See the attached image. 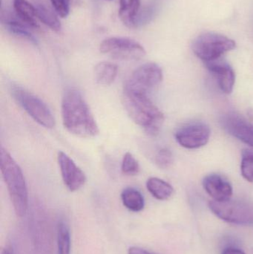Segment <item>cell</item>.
Listing matches in <instances>:
<instances>
[{
  "label": "cell",
  "instance_id": "1",
  "mask_svg": "<svg viewBox=\"0 0 253 254\" xmlns=\"http://www.w3.org/2000/svg\"><path fill=\"white\" fill-rule=\"evenodd\" d=\"M62 124L71 134L92 138L99 134L96 120L80 92L70 89L65 92L61 104Z\"/></svg>",
  "mask_w": 253,
  "mask_h": 254
},
{
  "label": "cell",
  "instance_id": "2",
  "mask_svg": "<svg viewBox=\"0 0 253 254\" xmlns=\"http://www.w3.org/2000/svg\"><path fill=\"white\" fill-rule=\"evenodd\" d=\"M122 101L126 113L150 135H157L163 126L164 116L148 97V94L123 89Z\"/></svg>",
  "mask_w": 253,
  "mask_h": 254
},
{
  "label": "cell",
  "instance_id": "3",
  "mask_svg": "<svg viewBox=\"0 0 253 254\" xmlns=\"http://www.w3.org/2000/svg\"><path fill=\"white\" fill-rule=\"evenodd\" d=\"M0 165L15 213L19 217H23L28 208L26 182L20 167L3 146L0 149Z\"/></svg>",
  "mask_w": 253,
  "mask_h": 254
},
{
  "label": "cell",
  "instance_id": "4",
  "mask_svg": "<svg viewBox=\"0 0 253 254\" xmlns=\"http://www.w3.org/2000/svg\"><path fill=\"white\" fill-rule=\"evenodd\" d=\"M236 47V42L226 36L216 33H206L199 36L193 41L192 48L195 55L206 64L217 61Z\"/></svg>",
  "mask_w": 253,
  "mask_h": 254
},
{
  "label": "cell",
  "instance_id": "5",
  "mask_svg": "<svg viewBox=\"0 0 253 254\" xmlns=\"http://www.w3.org/2000/svg\"><path fill=\"white\" fill-rule=\"evenodd\" d=\"M11 93L19 105L37 124L47 128L55 127L53 115L43 100L20 86H12Z\"/></svg>",
  "mask_w": 253,
  "mask_h": 254
},
{
  "label": "cell",
  "instance_id": "6",
  "mask_svg": "<svg viewBox=\"0 0 253 254\" xmlns=\"http://www.w3.org/2000/svg\"><path fill=\"white\" fill-rule=\"evenodd\" d=\"M209 207L217 217L228 223L239 225H253V204L240 199L209 201Z\"/></svg>",
  "mask_w": 253,
  "mask_h": 254
},
{
  "label": "cell",
  "instance_id": "7",
  "mask_svg": "<svg viewBox=\"0 0 253 254\" xmlns=\"http://www.w3.org/2000/svg\"><path fill=\"white\" fill-rule=\"evenodd\" d=\"M100 51L114 60L139 61L145 57L146 50L139 43L126 37H109L100 45Z\"/></svg>",
  "mask_w": 253,
  "mask_h": 254
},
{
  "label": "cell",
  "instance_id": "8",
  "mask_svg": "<svg viewBox=\"0 0 253 254\" xmlns=\"http://www.w3.org/2000/svg\"><path fill=\"white\" fill-rule=\"evenodd\" d=\"M163 78L161 68L154 63H147L135 70L124 89L148 94L161 83Z\"/></svg>",
  "mask_w": 253,
  "mask_h": 254
},
{
  "label": "cell",
  "instance_id": "9",
  "mask_svg": "<svg viewBox=\"0 0 253 254\" xmlns=\"http://www.w3.org/2000/svg\"><path fill=\"white\" fill-rule=\"evenodd\" d=\"M209 127L202 122H194L184 125L177 130L175 139L183 147L199 149L205 146L210 137Z\"/></svg>",
  "mask_w": 253,
  "mask_h": 254
},
{
  "label": "cell",
  "instance_id": "10",
  "mask_svg": "<svg viewBox=\"0 0 253 254\" xmlns=\"http://www.w3.org/2000/svg\"><path fill=\"white\" fill-rule=\"evenodd\" d=\"M221 127L229 134L253 147V124L236 113H227L221 116Z\"/></svg>",
  "mask_w": 253,
  "mask_h": 254
},
{
  "label": "cell",
  "instance_id": "11",
  "mask_svg": "<svg viewBox=\"0 0 253 254\" xmlns=\"http://www.w3.org/2000/svg\"><path fill=\"white\" fill-rule=\"evenodd\" d=\"M57 161L62 181L68 190L75 192L84 186L86 174L66 153L58 152Z\"/></svg>",
  "mask_w": 253,
  "mask_h": 254
},
{
  "label": "cell",
  "instance_id": "12",
  "mask_svg": "<svg viewBox=\"0 0 253 254\" xmlns=\"http://www.w3.org/2000/svg\"><path fill=\"white\" fill-rule=\"evenodd\" d=\"M206 68L217 80L218 86L225 94L231 93L236 82V74L234 70L225 62L217 61L206 63Z\"/></svg>",
  "mask_w": 253,
  "mask_h": 254
},
{
  "label": "cell",
  "instance_id": "13",
  "mask_svg": "<svg viewBox=\"0 0 253 254\" xmlns=\"http://www.w3.org/2000/svg\"><path fill=\"white\" fill-rule=\"evenodd\" d=\"M203 186L206 192L215 201H227L233 195V187L221 175H208L203 179Z\"/></svg>",
  "mask_w": 253,
  "mask_h": 254
},
{
  "label": "cell",
  "instance_id": "14",
  "mask_svg": "<svg viewBox=\"0 0 253 254\" xmlns=\"http://www.w3.org/2000/svg\"><path fill=\"white\" fill-rule=\"evenodd\" d=\"M140 7L141 0H120L119 16L126 26L129 28L136 26Z\"/></svg>",
  "mask_w": 253,
  "mask_h": 254
},
{
  "label": "cell",
  "instance_id": "15",
  "mask_svg": "<svg viewBox=\"0 0 253 254\" xmlns=\"http://www.w3.org/2000/svg\"><path fill=\"white\" fill-rule=\"evenodd\" d=\"M13 8L20 21L30 28H38L36 7L27 0H13Z\"/></svg>",
  "mask_w": 253,
  "mask_h": 254
},
{
  "label": "cell",
  "instance_id": "16",
  "mask_svg": "<svg viewBox=\"0 0 253 254\" xmlns=\"http://www.w3.org/2000/svg\"><path fill=\"white\" fill-rule=\"evenodd\" d=\"M147 188L154 198L160 201L169 199L174 193L172 185L158 178L149 179L147 182Z\"/></svg>",
  "mask_w": 253,
  "mask_h": 254
},
{
  "label": "cell",
  "instance_id": "17",
  "mask_svg": "<svg viewBox=\"0 0 253 254\" xmlns=\"http://www.w3.org/2000/svg\"><path fill=\"white\" fill-rule=\"evenodd\" d=\"M118 74V66L110 62H101L95 67V75L97 82L104 86L114 83Z\"/></svg>",
  "mask_w": 253,
  "mask_h": 254
},
{
  "label": "cell",
  "instance_id": "18",
  "mask_svg": "<svg viewBox=\"0 0 253 254\" xmlns=\"http://www.w3.org/2000/svg\"><path fill=\"white\" fill-rule=\"evenodd\" d=\"M123 205L132 212L142 211L145 207V201L141 192L133 188H127L121 192Z\"/></svg>",
  "mask_w": 253,
  "mask_h": 254
},
{
  "label": "cell",
  "instance_id": "19",
  "mask_svg": "<svg viewBox=\"0 0 253 254\" xmlns=\"http://www.w3.org/2000/svg\"><path fill=\"white\" fill-rule=\"evenodd\" d=\"M36 10H37V18L43 24L56 32L60 31L62 28L60 21L58 19L56 13L50 7L43 3H39L36 5Z\"/></svg>",
  "mask_w": 253,
  "mask_h": 254
},
{
  "label": "cell",
  "instance_id": "20",
  "mask_svg": "<svg viewBox=\"0 0 253 254\" xmlns=\"http://www.w3.org/2000/svg\"><path fill=\"white\" fill-rule=\"evenodd\" d=\"M4 25L11 34L28 40L31 43H34V45H37V39L30 31V27L25 25L22 21L19 22L16 19H8V20L5 21Z\"/></svg>",
  "mask_w": 253,
  "mask_h": 254
},
{
  "label": "cell",
  "instance_id": "21",
  "mask_svg": "<svg viewBox=\"0 0 253 254\" xmlns=\"http://www.w3.org/2000/svg\"><path fill=\"white\" fill-rule=\"evenodd\" d=\"M58 254H71V235L68 224L60 221L57 227Z\"/></svg>",
  "mask_w": 253,
  "mask_h": 254
},
{
  "label": "cell",
  "instance_id": "22",
  "mask_svg": "<svg viewBox=\"0 0 253 254\" xmlns=\"http://www.w3.org/2000/svg\"><path fill=\"white\" fill-rule=\"evenodd\" d=\"M121 170L123 174L127 176H137L140 173L141 167L139 163L130 152H126L123 155Z\"/></svg>",
  "mask_w": 253,
  "mask_h": 254
},
{
  "label": "cell",
  "instance_id": "23",
  "mask_svg": "<svg viewBox=\"0 0 253 254\" xmlns=\"http://www.w3.org/2000/svg\"><path fill=\"white\" fill-rule=\"evenodd\" d=\"M241 171L245 180L253 182V152L245 150L242 152Z\"/></svg>",
  "mask_w": 253,
  "mask_h": 254
},
{
  "label": "cell",
  "instance_id": "24",
  "mask_svg": "<svg viewBox=\"0 0 253 254\" xmlns=\"http://www.w3.org/2000/svg\"><path fill=\"white\" fill-rule=\"evenodd\" d=\"M172 151L168 148H162L156 154L155 164L160 169H168L173 164Z\"/></svg>",
  "mask_w": 253,
  "mask_h": 254
},
{
  "label": "cell",
  "instance_id": "25",
  "mask_svg": "<svg viewBox=\"0 0 253 254\" xmlns=\"http://www.w3.org/2000/svg\"><path fill=\"white\" fill-rule=\"evenodd\" d=\"M53 10L58 16L65 18L70 12V0H50Z\"/></svg>",
  "mask_w": 253,
  "mask_h": 254
},
{
  "label": "cell",
  "instance_id": "26",
  "mask_svg": "<svg viewBox=\"0 0 253 254\" xmlns=\"http://www.w3.org/2000/svg\"><path fill=\"white\" fill-rule=\"evenodd\" d=\"M128 254H152L146 251L145 249L138 247H131L129 249Z\"/></svg>",
  "mask_w": 253,
  "mask_h": 254
},
{
  "label": "cell",
  "instance_id": "27",
  "mask_svg": "<svg viewBox=\"0 0 253 254\" xmlns=\"http://www.w3.org/2000/svg\"><path fill=\"white\" fill-rule=\"evenodd\" d=\"M221 254H246L241 249H236V248H227L223 251Z\"/></svg>",
  "mask_w": 253,
  "mask_h": 254
},
{
  "label": "cell",
  "instance_id": "28",
  "mask_svg": "<svg viewBox=\"0 0 253 254\" xmlns=\"http://www.w3.org/2000/svg\"><path fill=\"white\" fill-rule=\"evenodd\" d=\"M248 118L251 122H253V110H251L248 111Z\"/></svg>",
  "mask_w": 253,
  "mask_h": 254
}]
</instances>
